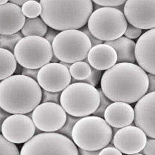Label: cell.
<instances>
[{"mask_svg": "<svg viewBox=\"0 0 155 155\" xmlns=\"http://www.w3.org/2000/svg\"><path fill=\"white\" fill-rule=\"evenodd\" d=\"M149 78L146 72L134 63H116L103 73L101 88L113 102L132 104L147 92Z\"/></svg>", "mask_w": 155, "mask_h": 155, "instance_id": "cell-1", "label": "cell"}, {"mask_svg": "<svg viewBox=\"0 0 155 155\" xmlns=\"http://www.w3.org/2000/svg\"><path fill=\"white\" fill-rule=\"evenodd\" d=\"M42 88L31 78L12 75L0 83V107L12 114L32 112L41 103Z\"/></svg>", "mask_w": 155, "mask_h": 155, "instance_id": "cell-2", "label": "cell"}, {"mask_svg": "<svg viewBox=\"0 0 155 155\" xmlns=\"http://www.w3.org/2000/svg\"><path fill=\"white\" fill-rule=\"evenodd\" d=\"M41 17L48 26L60 31L81 29L93 11L92 0H41Z\"/></svg>", "mask_w": 155, "mask_h": 155, "instance_id": "cell-3", "label": "cell"}, {"mask_svg": "<svg viewBox=\"0 0 155 155\" xmlns=\"http://www.w3.org/2000/svg\"><path fill=\"white\" fill-rule=\"evenodd\" d=\"M72 140L78 147L85 150H101L112 140L111 126L99 116L81 117L73 127Z\"/></svg>", "mask_w": 155, "mask_h": 155, "instance_id": "cell-4", "label": "cell"}, {"mask_svg": "<svg viewBox=\"0 0 155 155\" xmlns=\"http://www.w3.org/2000/svg\"><path fill=\"white\" fill-rule=\"evenodd\" d=\"M100 95L94 87L84 82L71 84L62 91L60 104L66 113L83 117L92 114L100 102Z\"/></svg>", "mask_w": 155, "mask_h": 155, "instance_id": "cell-5", "label": "cell"}, {"mask_svg": "<svg viewBox=\"0 0 155 155\" xmlns=\"http://www.w3.org/2000/svg\"><path fill=\"white\" fill-rule=\"evenodd\" d=\"M128 25L122 11L114 7H102L92 12L88 19L90 32L102 41H110L122 36Z\"/></svg>", "mask_w": 155, "mask_h": 155, "instance_id": "cell-6", "label": "cell"}, {"mask_svg": "<svg viewBox=\"0 0 155 155\" xmlns=\"http://www.w3.org/2000/svg\"><path fill=\"white\" fill-rule=\"evenodd\" d=\"M52 46L54 54L61 61L71 64L85 60L92 48L86 35L76 29L60 32Z\"/></svg>", "mask_w": 155, "mask_h": 155, "instance_id": "cell-7", "label": "cell"}, {"mask_svg": "<svg viewBox=\"0 0 155 155\" xmlns=\"http://www.w3.org/2000/svg\"><path fill=\"white\" fill-rule=\"evenodd\" d=\"M20 155H79L72 140L56 132L34 135L23 145Z\"/></svg>", "mask_w": 155, "mask_h": 155, "instance_id": "cell-8", "label": "cell"}, {"mask_svg": "<svg viewBox=\"0 0 155 155\" xmlns=\"http://www.w3.org/2000/svg\"><path fill=\"white\" fill-rule=\"evenodd\" d=\"M14 54L18 63L23 67L37 69L50 62L53 51L52 45L44 37L31 36L19 41Z\"/></svg>", "mask_w": 155, "mask_h": 155, "instance_id": "cell-9", "label": "cell"}, {"mask_svg": "<svg viewBox=\"0 0 155 155\" xmlns=\"http://www.w3.org/2000/svg\"><path fill=\"white\" fill-rule=\"evenodd\" d=\"M67 113L61 104L41 103L32 112V119L35 127L44 132H56L66 121Z\"/></svg>", "mask_w": 155, "mask_h": 155, "instance_id": "cell-10", "label": "cell"}, {"mask_svg": "<svg viewBox=\"0 0 155 155\" xmlns=\"http://www.w3.org/2000/svg\"><path fill=\"white\" fill-rule=\"evenodd\" d=\"M124 12L129 23L143 30L155 28V0H127Z\"/></svg>", "mask_w": 155, "mask_h": 155, "instance_id": "cell-11", "label": "cell"}, {"mask_svg": "<svg viewBox=\"0 0 155 155\" xmlns=\"http://www.w3.org/2000/svg\"><path fill=\"white\" fill-rule=\"evenodd\" d=\"M35 126L32 119L24 114H12L1 126V134L15 143H25L34 136Z\"/></svg>", "mask_w": 155, "mask_h": 155, "instance_id": "cell-12", "label": "cell"}, {"mask_svg": "<svg viewBox=\"0 0 155 155\" xmlns=\"http://www.w3.org/2000/svg\"><path fill=\"white\" fill-rule=\"evenodd\" d=\"M69 69L60 63H49L39 71L37 82L43 89L50 92H62L71 81Z\"/></svg>", "mask_w": 155, "mask_h": 155, "instance_id": "cell-13", "label": "cell"}, {"mask_svg": "<svg viewBox=\"0 0 155 155\" xmlns=\"http://www.w3.org/2000/svg\"><path fill=\"white\" fill-rule=\"evenodd\" d=\"M147 138L137 126L129 125L120 128L113 136V143L122 153L135 154L143 149Z\"/></svg>", "mask_w": 155, "mask_h": 155, "instance_id": "cell-14", "label": "cell"}, {"mask_svg": "<svg viewBox=\"0 0 155 155\" xmlns=\"http://www.w3.org/2000/svg\"><path fill=\"white\" fill-rule=\"evenodd\" d=\"M135 125L149 137L155 138V92L147 93L136 104Z\"/></svg>", "mask_w": 155, "mask_h": 155, "instance_id": "cell-15", "label": "cell"}, {"mask_svg": "<svg viewBox=\"0 0 155 155\" xmlns=\"http://www.w3.org/2000/svg\"><path fill=\"white\" fill-rule=\"evenodd\" d=\"M135 52L139 66L147 72L155 74V28L139 37L136 44Z\"/></svg>", "mask_w": 155, "mask_h": 155, "instance_id": "cell-16", "label": "cell"}, {"mask_svg": "<svg viewBox=\"0 0 155 155\" xmlns=\"http://www.w3.org/2000/svg\"><path fill=\"white\" fill-rule=\"evenodd\" d=\"M0 34H15L21 30L26 18L18 5L8 2L0 5Z\"/></svg>", "mask_w": 155, "mask_h": 155, "instance_id": "cell-17", "label": "cell"}, {"mask_svg": "<svg viewBox=\"0 0 155 155\" xmlns=\"http://www.w3.org/2000/svg\"><path fill=\"white\" fill-rule=\"evenodd\" d=\"M135 110L129 104L113 102L105 110L104 117L112 127L121 128L130 125L135 119Z\"/></svg>", "mask_w": 155, "mask_h": 155, "instance_id": "cell-18", "label": "cell"}, {"mask_svg": "<svg viewBox=\"0 0 155 155\" xmlns=\"http://www.w3.org/2000/svg\"><path fill=\"white\" fill-rule=\"evenodd\" d=\"M90 65L97 70H108L117 63V55L113 47L104 43L92 47L87 56Z\"/></svg>", "mask_w": 155, "mask_h": 155, "instance_id": "cell-19", "label": "cell"}, {"mask_svg": "<svg viewBox=\"0 0 155 155\" xmlns=\"http://www.w3.org/2000/svg\"><path fill=\"white\" fill-rule=\"evenodd\" d=\"M104 43L113 47L116 51L117 55L116 63H134L136 61V43L130 39L122 36L114 41H105Z\"/></svg>", "mask_w": 155, "mask_h": 155, "instance_id": "cell-20", "label": "cell"}, {"mask_svg": "<svg viewBox=\"0 0 155 155\" xmlns=\"http://www.w3.org/2000/svg\"><path fill=\"white\" fill-rule=\"evenodd\" d=\"M48 25L41 18H27L21 32L24 37L37 36L44 37L48 30Z\"/></svg>", "mask_w": 155, "mask_h": 155, "instance_id": "cell-21", "label": "cell"}, {"mask_svg": "<svg viewBox=\"0 0 155 155\" xmlns=\"http://www.w3.org/2000/svg\"><path fill=\"white\" fill-rule=\"evenodd\" d=\"M1 81L11 77L14 73L17 66V61L14 54L5 48H0Z\"/></svg>", "mask_w": 155, "mask_h": 155, "instance_id": "cell-22", "label": "cell"}, {"mask_svg": "<svg viewBox=\"0 0 155 155\" xmlns=\"http://www.w3.org/2000/svg\"><path fill=\"white\" fill-rule=\"evenodd\" d=\"M84 61L73 63L69 69L71 77L75 79L85 80L91 74V66L88 63L87 58Z\"/></svg>", "mask_w": 155, "mask_h": 155, "instance_id": "cell-23", "label": "cell"}, {"mask_svg": "<svg viewBox=\"0 0 155 155\" xmlns=\"http://www.w3.org/2000/svg\"><path fill=\"white\" fill-rule=\"evenodd\" d=\"M24 37L21 32L0 35V47L14 53L15 47L20 40Z\"/></svg>", "mask_w": 155, "mask_h": 155, "instance_id": "cell-24", "label": "cell"}, {"mask_svg": "<svg viewBox=\"0 0 155 155\" xmlns=\"http://www.w3.org/2000/svg\"><path fill=\"white\" fill-rule=\"evenodd\" d=\"M21 8L23 14L28 18L38 17L42 12L41 3L35 0H30L25 2Z\"/></svg>", "mask_w": 155, "mask_h": 155, "instance_id": "cell-25", "label": "cell"}, {"mask_svg": "<svg viewBox=\"0 0 155 155\" xmlns=\"http://www.w3.org/2000/svg\"><path fill=\"white\" fill-rule=\"evenodd\" d=\"M20 152L15 144L1 134L0 136V155H19Z\"/></svg>", "mask_w": 155, "mask_h": 155, "instance_id": "cell-26", "label": "cell"}, {"mask_svg": "<svg viewBox=\"0 0 155 155\" xmlns=\"http://www.w3.org/2000/svg\"><path fill=\"white\" fill-rule=\"evenodd\" d=\"M81 118V117L71 115L67 113V118L65 123L63 127L56 132L63 134L67 137L72 140V134L73 127L76 123Z\"/></svg>", "mask_w": 155, "mask_h": 155, "instance_id": "cell-27", "label": "cell"}, {"mask_svg": "<svg viewBox=\"0 0 155 155\" xmlns=\"http://www.w3.org/2000/svg\"><path fill=\"white\" fill-rule=\"evenodd\" d=\"M91 73L89 77L85 80H79L72 77L71 84L76 82L87 83L94 87H96L101 80L102 74V71L97 70L91 66Z\"/></svg>", "mask_w": 155, "mask_h": 155, "instance_id": "cell-28", "label": "cell"}, {"mask_svg": "<svg viewBox=\"0 0 155 155\" xmlns=\"http://www.w3.org/2000/svg\"><path fill=\"white\" fill-rule=\"evenodd\" d=\"M97 89L100 95V102L98 108L92 115L94 116L103 117H104L105 111L107 108L113 102L104 95L102 91L101 88H99Z\"/></svg>", "mask_w": 155, "mask_h": 155, "instance_id": "cell-29", "label": "cell"}, {"mask_svg": "<svg viewBox=\"0 0 155 155\" xmlns=\"http://www.w3.org/2000/svg\"><path fill=\"white\" fill-rule=\"evenodd\" d=\"M42 92L41 103L53 102L61 104L60 98L62 92H50L42 89Z\"/></svg>", "mask_w": 155, "mask_h": 155, "instance_id": "cell-30", "label": "cell"}, {"mask_svg": "<svg viewBox=\"0 0 155 155\" xmlns=\"http://www.w3.org/2000/svg\"><path fill=\"white\" fill-rule=\"evenodd\" d=\"M142 29L135 27L128 23L124 35L130 39H135L140 37L142 35Z\"/></svg>", "mask_w": 155, "mask_h": 155, "instance_id": "cell-31", "label": "cell"}, {"mask_svg": "<svg viewBox=\"0 0 155 155\" xmlns=\"http://www.w3.org/2000/svg\"><path fill=\"white\" fill-rule=\"evenodd\" d=\"M94 3L102 7H117L125 3L127 0H92Z\"/></svg>", "mask_w": 155, "mask_h": 155, "instance_id": "cell-32", "label": "cell"}, {"mask_svg": "<svg viewBox=\"0 0 155 155\" xmlns=\"http://www.w3.org/2000/svg\"><path fill=\"white\" fill-rule=\"evenodd\" d=\"M140 153L142 155H155V138L149 137L145 147Z\"/></svg>", "mask_w": 155, "mask_h": 155, "instance_id": "cell-33", "label": "cell"}, {"mask_svg": "<svg viewBox=\"0 0 155 155\" xmlns=\"http://www.w3.org/2000/svg\"><path fill=\"white\" fill-rule=\"evenodd\" d=\"M80 30L85 33L87 36V37H88V38H89L91 44H92V47L103 43V41L95 37L93 35L92 33L90 32L89 29L88 28V26H84L82 28L80 29Z\"/></svg>", "mask_w": 155, "mask_h": 155, "instance_id": "cell-34", "label": "cell"}, {"mask_svg": "<svg viewBox=\"0 0 155 155\" xmlns=\"http://www.w3.org/2000/svg\"><path fill=\"white\" fill-rule=\"evenodd\" d=\"M111 146H107L100 150L99 155H122V153L117 148Z\"/></svg>", "mask_w": 155, "mask_h": 155, "instance_id": "cell-35", "label": "cell"}, {"mask_svg": "<svg viewBox=\"0 0 155 155\" xmlns=\"http://www.w3.org/2000/svg\"><path fill=\"white\" fill-rule=\"evenodd\" d=\"M60 32V31L49 27L48 28V31L44 38H45L52 45L54 39Z\"/></svg>", "mask_w": 155, "mask_h": 155, "instance_id": "cell-36", "label": "cell"}, {"mask_svg": "<svg viewBox=\"0 0 155 155\" xmlns=\"http://www.w3.org/2000/svg\"><path fill=\"white\" fill-rule=\"evenodd\" d=\"M39 70L40 69H30L23 67L22 74L31 78L37 81V76Z\"/></svg>", "mask_w": 155, "mask_h": 155, "instance_id": "cell-37", "label": "cell"}, {"mask_svg": "<svg viewBox=\"0 0 155 155\" xmlns=\"http://www.w3.org/2000/svg\"><path fill=\"white\" fill-rule=\"evenodd\" d=\"M147 75L149 84L147 93L155 92V74L149 73Z\"/></svg>", "mask_w": 155, "mask_h": 155, "instance_id": "cell-38", "label": "cell"}, {"mask_svg": "<svg viewBox=\"0 0 155 155\" xmlns=\"http://www.w3.org/2000/svg\"><path fill=\"white\" fill-rule=\"evenodd\" d=\"M79 155H99L100 150H85L78 147Z\"/></svg>", "mask_w": 155, "mask_h": 155, "instance_id": "cell-39", "label": "cell"}, {"mask_svg": "<svg viewBox=\"0 0 155 155\" xmlns=\"http://www.w3.org/2000/svg\"><path fill=\"white\" fill-rule=\"evenodd\" d=\"M12 114H11L4 109L0 108V122H1V126L2 125V123L5 121L8 117L12 115Z\"/></svg>", "mask_w": 155, "mask_h": 155, "instance_id": "cell-40", "label": "cell"}, {"mask_svg": "<svg viewBox=\"0 0 155 155\" xmlns=\"http://www.w3.org/2000/svg\"><path fill=\"white\" fill-rule=\"evenodd\" d=\"M30 0H9L10 2L19 6H22L25 2Z\"/></svg>", "mask_w": 155, "mask_h": 155, "instance_id": "cell-41", "label": "cell"}, {"mask_svg": "<svg viewBox=\"0 0 155 155\" xmlns=\"http://www.w3.org/2000/svg\"><path fill=\"white\" fill-rule=\"evenodd\" d=\"M23 68V66L19 64H17V67H16V70H15L14 73L15 75H20V74H22Z\"/></svg>", "mask_w": 155, "mask_h": 155, "instance_id": "cell-42", "label": "cell"}, {"mask_svg": "<svg viewBox=\"0 0 155 155\" xmlns=\"http://www.w3.org/2000/svg\"><path fill=\"white\" fill-rule=\"evenodd\" d=\"M60 61L59 59L55 56L54 54L53 53V56H52V58H51V61L50 63H60Z\"/></svg>", "mask_w": 155, "mask_h": 155, "instance_id": "cell-43", "label": "cell"}, {"mask_svg": "<svg viewBox=\"0 0 155 155\" xmlns=\"http://www.w3.org/2000/svg\"><path fill=\"white\" fill-rule=\"evenodd\" d=\"M60 63H61L62 64L66 66V67H67L68 69H70L71 66V64H72L69 63H65V62H64L62 61H60Z\"/></svg>", "mask_w": 155, "mask_h": 155, "instance_id": "cell-44", "label": "cell"}, {"mask_svg": "<svg viewBox=\"0 0 155 155\" xmlns=\"http://www.w3.org/2000/svg\"><path fill=\"white\" fill-rule=\"evenodd\" d=\"M43 132H44V131L41 130L37 128V127H35V132L34 135H38V134L42 133Z\"/></svg>", "mask_w": 155, "mask_h": 155, "instance_id": "cell-45", "label": "cell"}, {"mask_svg": "<svg viewBox=\"0 0 155 155\" xmlns=\"http://www.w3.org/2000/svg\"><path fill=\"white\" fill-rule=\"evenodd\" d=\"M120 129V128L113 127V128H112V130H113V135H114V134L116 133V132H117V131H118L119 129Z\"/></svg>", "mask_w": 155, "mask_h": 155, "instance_id": "cell-46", "label": "cell"}, {"mask_svg": "<svg viewBox=\"0 0 155 155\" xmlns=\"http://www.w3.org/2000/svg\"><path fill=\"white\" fill-rule=\"evenodd\" d=\"M9 0H0V5H3L7 3Z\"/></svg>", "mask_w": 155, "mask_h": 155, "instance_id": "cell-47", "label": "cell"}, {"mask_svg": "<svg viewBox=\"0 0 155 155\" xmlns=\"http://www.w3.org/2000/svg\"><path fill=\"white\" fill-rule=\"evenodd\" d=\"M32 112H30V113H27V114H26V115H27L29 117H30V118L32 119Z\"/></svg>", "mask_w": 155, "mask_h": 155, "instance_id": "cell-48", "label": "cell"}, {"mask_svg": "<svg viewBox=\"0 0 155 155\" xmlns=\"http://www.w3.org/2000/svg\"><path fill=\"white\" fill-rule=\"evenodd\" d=\"M35 1H36L37 2H41V0H35Z\"/></svg>", "mask_w": 155, "mask_h": 155, "instance_id": "cell-49", "label": "cell"}]
</instances>
